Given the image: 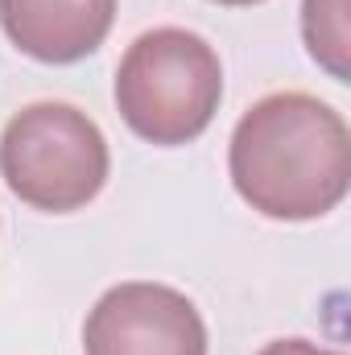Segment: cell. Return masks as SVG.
Here are the masks:
<instances>
[{
    "instance_id": "8",
    "label": "cell",
    "mask_w": 351,
    "mask_h": 355,
    "mask_svg": "<svg viewBox=\"0 0 351 355\" xmlns=\"http://www.w3.org/2000/svg\"><path fill=\"white\" fill-rule=\"evenodd\" d=\"M211 4H228V8H248V4H264V0H211Z\"/></svg>"
},
{
    "instance_id": "3",
    "label": "cell",
    "mask_w": 351,
    "mask_h": 355,
    "mask_svg": "<svg viewBox=\"0 0 351 355\" xmlns=\"http://www.w3.org/2000/svg\"><path fill=\"white\" fill-rule=\"evenodd\" d=\"M108 174V137L75 103H29L17 116H8L0 132V178L33 211L71 215L99 198Z\"/></svg>"
},
{
    "instance_id": "7",
    "label": "cell",
    "mask_w": 351,
    "mask_h": 355,
    "mask_svg": "<svg viewBox=\"0 0 351 355\" xmlns=\"http://www.w3.org/2000/svg\"><path fill=\"white\" fill-rule=\"evenodd\" d=\"M257 355H343V352L318 347V343H310V339H273V343H264Z\"/></svg>"
},
{
    "instance_id": "1",
    "label": "cell",
    "mask_w": 351,
    "mask_h": 355,
    "mask_svg": "<svg viewBox=\"0 0 351 355\" xmlns=\"http://www.w3.org/2000/svg\"><path fill=\"white\" fill-rule=\"evenodd\" d=\"M228 174L236 194L264 219H323L351 190V128L310 91H273L240 116Z\"/></svg>"
},
{
    "instance_id": "6",
    "label": "cell",
    "mask_w": 351,
    "mask_h": 355,
    "mask_svg": "<svg viewBox=\"0 0 351 355\" xmlns=\"http://www.w3.org/2000/svg\"><path fill=\"white\" fill-rule=\"evenodd\" d=\"M302 42H306V54L335 83L351 79L348 0H302Z\"/></svg>"
},
{
    "instance_id": "5",
    "label": "cell",
    "mask_w": 351,
    "mask_h": 355,
    "mask_svg": "<svg viewBox=\"0 0 351 355\" xmlns=\"http://www.w3.org/2000/svg\"><path fill=\"white\" fill-rule=\"evenodd\" d=\"M116 25V0H0L4 37L46 67L83 62Z\"/></svg>"
},
{
    "instance_id": "2",
    "label": "cell",
    "mask_w": 351,
    "mask_h": 355,
    "mask_svg": "<svg viewBox=\"0 0 351 355\" xmlns=\"http://www.w3.org/2000/svg\"><path fill=\"white\" fill-rule=\"evenodd\" d=\"M223 99V62L215 46L182 25L141 33L116 67V107L124 124L162 149L198 141Z\"/></svg>"
},
{
    "instance_id": "4",
    "label": "cell",
    "mask_w": 351,
    "mask_h": 355,
    "mask_svg": "<svg viewBox=\"0 0 351 355\" xmlns=\"http://www.w3.org/2000/svg\"><path fill=\"white\" fill-rule=\"evenodd\" d=\"M83 355H207V322L174 285L120 281L91 306Z\"/></svg>"
}]
</instances>
